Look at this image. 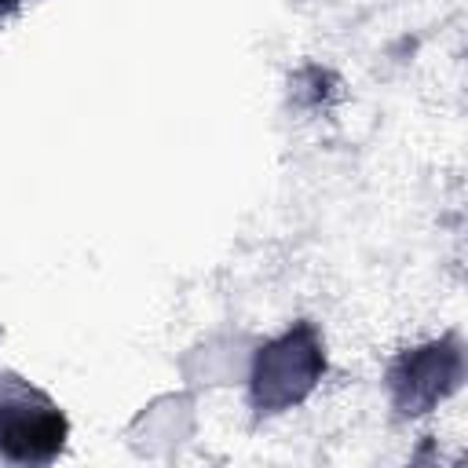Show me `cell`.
I'll use <instances>...</instances> for the list:
<instances>
[{
  "mask_svg": "<svg viewBox=\"0 0 468 468\" xmlns=\"http://www.w3.org/2000/svg\"><path fill=\"white\" fill-rule=\"evenodd\" d=\"M62 413L18 377H0V457L7 461H51L62 450Z\"/></svg>",
  "mask_w": 468,
  "mask_h": 468,
  "instance_id": "6da1fadb",
  "label": "cell"
},
{
  "mask_svg": "<svg viewBox=\"0 0 468 468\" xmlns=\"http://www.w3.org/2000/svg\"><path fill=\"white\" fill-rule=\"evenodd\" d=\"M18 4H22V0H0V18H4V15H7V11H15V7H18Z\"/></svg>",
  "mask_w": 468,
  "mask_h": 468,
  "instance_id": "7a4b0ae2",
  "label": "cell"
}]
</instances>
